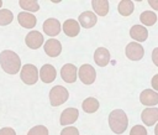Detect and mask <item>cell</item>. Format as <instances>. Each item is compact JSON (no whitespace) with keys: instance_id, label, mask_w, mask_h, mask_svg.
<instances>
[{"instance_id":"cell-1","label":"cell","mask_w":158,"mask_h":135,"mask_svg":"<svg viewBox=\"0 0 158 135\" xmlns=\"http://www.w3.org/2000/svg\"><path fill=\"white\" fill-rule=\"evenodd\" d=\"M0 64L5 73L16 74L21 69V59L17 53L10 50H5L0 53Z\"/></svg>"},{"instance_id":"cell-2","label":"cell","mask_w":158,"mask_h":135,"mask_svg":"<svg viewBox=\"0 0 158 135\" xmlns=\"http://www.w3.org/2000/svg\"><path fill=\"white\" fill-rule=\"evenodd\" d=\"M109 125L115 134H122L128 125V119L122 109H115L109 114Z\"/></svg>"},{"instance_id":"cell-3","label":"cell","mask_w":158,"mask_h":135,"mask_svg":"<svg viewBox=\"0 0 158 135\" xmlns=\"http://www.w3.org/2000/svg\"><path fill=\"white\" fill-rule=\"evenodd\" d=\"M69 98L68 89L63 85H54L49 90V102L52 107H59L63 103H65Z\"/></svg>"},{"instance_id":"cell-4","label":"cell","mask_w":158,"mask_h":135,"mask_svg":"<svg viewBox=\"0 0 158 135\" xmlns=\"http://www.w3.org/2000/svg\"><path fill=\"white\" fill-rule=\"evenodd\" d=\"M20 78L25 84H28V85L35 84L38 81V69H37V67L35 64H31V63L25 64L21 68Z\"/></svg>"},{"instance_id":"cell-5","label":"cell","mask_w":158,"mask_h":135,"mask_svg":"<svg viewBox=\"0 0 158 135\" xmlns=\"http://www.w3.org/2000/svg\"><path fill=\"white\" fill-rule=\"evenodd\" d=\"M78 76L79 79L84 83V84H93L95 78H96V71L91 64H83L79 69H78Z\"/></svg>"},{"instance_id":"cell-6","label":"cell","mask_w":158,"mask_h":135,"mask_svg":"<svg viewBox=\"0 0 158 135\" xmlns=\"http://www.w3.org/2000/svg\"><path fill=\"white\" fill-rule=\"evenodd\" d=\"M125 53H126L128 59H131V61H139L144 56V50H143L141 43H138V42H130L126 46Z\"/></svg>"},{"instance_id":"cell-7","label":"cell","mask_w":158,"mask_h":135,"mask_svg":"<svg viewBox=\"0 0 158 135\" xmlns=\"http://www.w3.org/2000/svg\"><path fill=\"white\" fill-rule=\"evenodd\" d=\"M43 35L38 31H30L26 35L25 42L27 45V47H30L31 50H37L43 45Z\"/></svg>"},{"instance_id":"cell-8","label":"cell","mask_w":158,"mask_h":135,"mask_svg":"<svg viewBox=\"0 0 158 135\" xmlns=\"http://www.w3.org/2000/svg\"><path fill=\"white\" fill-rule=\"evenodd\" d=\"M139 102L148 108H152L158 104V93L153 89H144L139 94Z\"/></svg>"},{"instance_id":"cell-9","label":"cell","mask_w":158,"mask_h":135,"mask_svg":"<svg viewBox=\"0 0 158 135\" xmlns=\"http://www.w3.org/2000/svg\"><path fill=\"white\" fill-rule=\"evenodd\" d=\"M60 77L64 82L67 83H73L77 81V77H78V69L74 64L72 63H67L62 67L60 69Z\"/></svg>"},{"instance_id":"cell-10","label":"cell","mask_w":158,"mask_h":135,"mask_svg":"<svg viewBox=\"0 0 158 135\" xmlns=\"http://www.w3.org/2000/svg\"><path fill=\"white\" fill-rule=\"evenodd\" d=\"M141 119L144 125L147 126H153L158 121V108H146L141 113Z\"/></svg>"},{"instance_id":"cell-11","label":"cell","mask_w":158,"mask_h":135,"mask_svg":"<svg viewBox=\"0 0 158 135\" xmlns=\"http://www.w3.org/2000/svg\"><path fill=\"white\" fill-rule=\"evenodd\" d=\"M43 31L51 37L57 36L60 32V22L54 17H49L43 22Z\"/></svg>"},{"instance_id":"cell-12","label":"cell","mask_w":158,"mask_h":135,"mask_svg":"<svg viewBox=\"0 0 158 135\" xmlns=\"http://www.w3.org/2000/svg\"><path fill=\"white\" fill-rule=\"evenodd\" d=\"M78 116H79L78 109H75V108H67L60 114V119H59L60 125H63V126L64 125H70V124H73V123H75L78 120Z\"/></svg>"},{"instance_id":"cell-13","label":"cell","mask_w":158,"mask_h":135,"mask_svg":"<svg viewBox=\"0 0 158 135\" xmlns=\"http://www.w3.org/2000/svg\"><path fill=\"white\" fill-rule=\"evenodd\" d=\"M44 52L49 57H57L62 52V45L56 38H49L44 42Z\"/></svg>"},{"instance_id":"cell-14","label":"cell","mask_w":158,"mask_h":135,"mask_svg":"<svg viewBox=\"0 0 158 135\" xmlns=\"http://www.w3.org/2000/svg\"><path fill=\"white\" fill-rule=\"evenodd\" d=\"M17 21L19 24L25 27V28H33L37 24V19L33 14L31 12H26V11H21L19 15H17Z\"/></svg>"},{"instance_id":"cell-15","label":"cell","mask_w":158,"mask_h":135,"mask_svg":"<svg viewBox=\"0 0 158 135\" xmlns=\"http://www.w3.org/2000/svg\"><path fill=\"white\" fill-rule=\"evenodd\" d=\"M94 61L99 67H105L110 62V52L105 47H98L94 52Z\"/></svg>"},{"instance_id":"cell-16","label":"cell","mask_w":158,"mask_h":135,"mask_svg":"<svg viewBox=\"0 0 158 135\" xmlns=\"http://www.w3.org/2000/svg\"><path fill=\"white\" fill-rule=\"evenodd\" d=\"M41 81L43 83H51L56 79L57 77V72H56V68L52 66V64H43L42 68L40 69V73H38Z\"/></svg>"},{"instance_id":"cell-17","label":"cell","mask_w":158,"mask_h":135,"mask_svg":"<svg viewBox=\"0 0 158 135\" xmlns=\"http://www.w3.org/2000/svg\"><path fill=\"white\" fill-rule=\"evenodd\" d=\"M98 19H96V15L93 12V11H84L79 15L78 17V22L80 26H83L84 28H90L93 27L95 24H96Z\"/></svg>"},{"instance_id":"cell-18","label":"cell","mask_w":158,"mask_h":135,"mask_svg":"<svg viewBox=\"0 0 158 135\" xmlns=\"http://www.w3.org/2000/svg\"><path fill=\"white\" fill-rule=\"evenodd\" d=\"M130 36L135 41H137L139 43V42H143V41L147 40V37H148V30L143 25H133L131 27V30H130Z\"/></svg>"},{"instance_id":"cell-19","label":"cell","mask_w":158,"mask_h":135,"mask_svg":"<svg viewBox=\"0 0 158 135\" xmlns=\"http://www.w3.org/2000/svg\"><path fill=\"white\" fill-rule=\"evenodd\" d=\"M63 31L68 37H75L80 31V25L74 19H68L63 24Z\"/></svg>"},{"instance_id":"cell-20","label":"cell","mask_w":158,"mask_h":135,"mask_svg":"<svg viewBox=\"0 0 158 135\" xmlns=\"http://www.w3.org/2000/svg\"><path fill=\"white\" fill-rule=\"evenodd\" d=\"M100 107V103L96 98L94 97H89L86 99H84L83 104H81V108L85 113H95Z\"/></svg>"},{"instance_id":"cell-21","label":"cell","mask_w":158,"mask_h":135,"mask_svg":"<svg viewBox=\"0 0 158 135\" xmlns=\"http://www.w3.org/2000/svg\"><path fill=\"white\" fill-rule=\"evenodd\" d=\"M91 6L94 9V11L100 15V16H105L109 12V1L105 0H95L91 1Z\"/></svg>"},{"instance_id":"cell-22","label":"cell","mask_w":158,"mask_h":135,"mask_svg":"<svg viewBox=\"0 0 158 135\" xmlns=\"http://www.w3.org/2000/svg\"><path fill=\"white\" fill-rule=\"evenodd\" d=\"M133 9H135L133 1H130V0L120 1L118 6H117V10H118L120 15H122V16H130L133 12Z\"/></svg>"},{"instance_id":"cell-23","label":"cell","mask_w":158,"mask_h":135,"mask_svg":"<svg viewBox=\"0 0 158 135\" xmlns=\"http://www.w3.org/2000/svg\"><path fill=\"white\" fill-rule=\"evenodd\" d=\"M139 21L144 25V26H153L156 22H157V15L156 12L153 11H143L141 15H139Z\"/></svg>"},{"instance_id":"cell-24","label":"cell","mask_w":158,"mask_h":135,"mask_svg":"<svg viewBox=\"0 0 158 135\" xmlns=\"http://www.w3.org/2000/svg\"><path fill=\"white\" fill-rule=\"evenodd\" d=\"M19 5L26 12H31V14H33V12L40 10V4L37 1H33V0H21L19 2Z\"/></svg>"},{"instance_id":"cell-25","label":"cell","mask_w":158,"mask_h":135,"mask_svg":"<svg viewBox=\"0 0 158 135\" xmlns=\"http://www.w3.org/2000/svg\"><path fill=\"white\" fill-rule=\"evenodd\" d=\"M14 20V15L9 9H0V26H5L11 24Z\"/></svg>"},{"instance_id":"cell-26","label":"cell","mask_w":158,"mask_h":135,"mask_svg":"<svg viewBox=\"0 0 158 135\" xmlns=\"http://www.w3.org/2000/svg\"><path fill=\"white\" fill-rule=\"evenodd\" d=\"M27 135H48V129L43 125H36L28 130Z\"/></svg>"},{"instance_id":"cell-27","label":"cell","mask_w":158,"mask_h":135,"mask_svg":"<svg viewBox=\"0 0 158 135\" xmlns=\"http://www.w3.org/2000/svg\"><path fill=\"white\" fill-rule=\"evenodd\" d=\"M130 135H147V130L143 125H135L132 126Z\"/></svg>"},{"instance_id":"cell-28","label":"cell","mask_w":158,"mask_h":135,"mask_svg":"<svg viewBox=\"0 0 158 135\" xmlns=\"http://www.w3.org/2000/svg\"><path fill=\"white\" fill-rule=\"evenodd\" d=\"M60 135H79V130L74 126H67L60 131Z\"/></svg>"},{"instance_id":"cell-29","label":"cell","mask_w":158,"mask_h":135,"mask_svg":"<svg viewBox=\"0 0 158 135\" xmlns=\"http://www.w3.org/2000/svg\"><path fill=\"white\" fill-rule=\"evenodd\" d=\"M0 135H16V131L12 128H2L0 129Z\"/></svg>"},{"instance_id":"cell-30","label":"cell","mask_w":158,"mask_h":135,"mask_svg":"<svg viewBox=\"0 0 158 135\" xmlns=\"http://www.w3.org/2000/svg\"><path fill=\"white\" fill-rule=\"evenodd\" d=\"M152 61L158 67V47L153 48V51H152Z\"/></svg>"},{"instance_id":"cell-31","label":"cell","mask_w":158,"mask_h":135,"mask_svg":"<svg viewBox=\"0 0 158 135\" xmlns=\"http://www.w3.org/2000/svg\"><path fill=\"white\" fill-rule=\"evenodd\" d=\"M151 83H152L153 90H158V73L153 76V78H152V81H151Z\"/></svg>"},{"instance_id":"cell-32","label":"cell","mask_w":158,"mask_h":135,"mask_svg":"<svg viewBox=\"0 0 158 135\" xmlns=\"http://www.w3.org/2000/svg\"><path fill=\"white\" fill-rule=\"evenodd\" d=\"M148 4H149L154 10H158V0H149Z\"/></svg>"},{"instance_id":"cell-33","label":"cell","mask_w":158,"mask_h":135,"mask_svg":"<svg viewBox=\"0 0 158 135\" xmlns=\"http://www.w3.org/2000/svg\"><path fill=\"white\" fill-rule=\"evenodd\" d=\"M154 135H158V123H157V125L154 128Z\"/></svg>"},{"instance_id":"cell-34","label":"cell","mask_w":158,"mask_h":135,"mask_svg":"<svg viewBox=\"0 0 158 135\" xmlns=\"http://www.w3.org/2000/svg\"><path fill=\"white\" fill-rule=\"evenodd\" d=\"M1 6H2V1H0V7H1Z\"/></svg>"}]
</instances>
